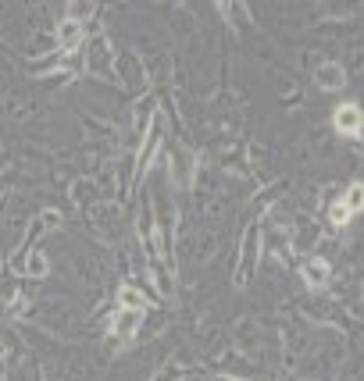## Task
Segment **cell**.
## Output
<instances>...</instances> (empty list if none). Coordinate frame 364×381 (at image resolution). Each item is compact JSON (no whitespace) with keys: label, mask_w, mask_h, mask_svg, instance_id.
I'll use <instances>...</instances> for the list:
<instances>
[{"label":"cell","mask_w":364,"mask_h":381,"mask_svg":"<svg viewBox=\"0 0 364 381\" xmlns=\"http://www.w3.org/2000/svg\"><path fill=\"white\" fill-rule=\"evenodd\" d=\"M314 82H318L321 90L336 93V90H343V86H347V72H343V65H339V61H321V65H318V72H314Z\"/></svg>","instance_id":"6da1fadb"},{"label":"cell","mask_w":364,"mask_h":381,"mask_svg":"<svg viewBox=\"0 0 364 381\" xmlns=\"http://www.w3.org/2000/svg\"><path fill=\"white\" fill-rule=\"evenodd\" d=\"M336 129L343 132V136H361V107L357 103H339L336 107Z\"/></svg>","instance_id":"7a4b0ae2"},{"label":"cell","mask_w":364,"mask_h":381,"mask_svg":"<svg viewBox=\"0 0 364 381\" xmlns=\"http://www.w3.org/2000/svg\"><path fill=\"white\" fill-rule=\"evenodd\" d=\"M357 207H361V185H354L347 196H343L332 210H329V218H332V225H347L354 214H357Z\"/></svg>","instance_id":"3957f363"},{"label":"cell","mask_w":364,"mask_h":381,"mask_svg":"<svg viewBox=\"0 0 364 381\" xmlns=\"http://www.w3.org/2000/svg\"><path fill=\"white\" fill-rule=\"evenodd\" d=\"M304 282L311 285V289H321L329 282V264L321 260V257H311V260H304Z\"/></svg>","instance_id":"277c9868"},{"label":"cell","mask_w":364,"mask_h":381,"mask_svg":"<svg viewBox=\"0 0 364 381\" xmlns=\"http://www.w3.org/2000/svg\"><path fill=\"white\" fill-rule=\"evenodd\" d=\"M140 321H143V313H140V310H118V313H115V335L133 338L136 328H140Z\"/></svg>","instance_id":"5b68a950"},{"label":"cell","mask_w":364,"mask_h":381,"mask_svg":"<svg viewBox=\"0 0 364 381\" xmlns=\"http://www.w3.org/2000/svg\"><path fill=\"white\" fill-rule=\"evenodd\" d=\"M118 307H122V310H140V313H143V310L150 307V300H146V296H143L136 285H122V289H118Z\"/></svg>","instance_id":"8992f818"},{"label":"cell","mask_w":364,"mask_h":381,"mask_svg":"<svg viewBox=\"0 0 364 381\" xmlns=\"http://www.w3.org/2000/svg\"><path fill=\"white\" fill-rule=\"evenodd\" d=\"M79 39H82V25L75 22V18H68V22L61 25V47H64V50H75Z\"/></svg>","instance_id":"52a82bcc"},{"label":"cell","mask_w":364,"mask_h":381,"mask_svg":"<svg viewBox=\"0 0 364 381\" xmlns=\"http://www.w3.org/2000/svg\"><path fill=\"white\" fill-rule=\"evenodd\" d=\"M29 271H32V274H43V271H47V260H43V257L29 260Z\"/></svg>","instance_id":"ba28073f"}]
</instances>
